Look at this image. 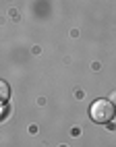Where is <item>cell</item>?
<instances>
[{
    "label": "cell",
    "mask_w": 116,
    "mask_h": 147,
    "mask_svg": "<svg viewBox=\"0 0 116 147\" xmlns=\"http://www.w3.org/2000/svg\"><path fill=\"white\" fill-rule=\"evenodd\" d=\"M114 102H116V91H114Z\"/></svg>",
    "instance_id": "4"
},
{
    "label": "cell",
    "mask_w": 116,
    "mask_h": 147,
    "mask_svg": "<svg viewBox=\"0 0 116 147\" xmlns=\"http://www.w3.org/2000/svg\"><path fill=\"white\" fill-rule=\"evenodd\" d=\"M6 114V108H2V110H0V116H4Z\"/></svg>",
    "instance_id": "3"
},
{
    "label": "cell",
    "mask_w": 116,
    "mask_h": 147,
    "mask_svg": "<svg viewBox=\"0 0 116 147\" xmlns=\"http://www.w3.org/2000/svg\"><path fill=\"white\" fill-rule=\"evenodd\" d=\"M8 97H11V87H8V83H6V81L0 79V104H4Z\"/></svg>",
    "instance_id": "2"
},
{
    "label": "cell",
    "mask_w": 116,
    "mask_h": 147,
    "mask_svg": "<svg viewBox=\"0 0 116 147\" xmlns=\"http://www.w3.org/2000/svg\"><path fill=\"white\" fill-rule=\"evenodd\" d=\"M89 114H91V118L95 122H100V124H106V122H110L114 118V114H116V108L110 100H95L89 108Z\"/></svg>",
    "instance_id": "1"
}]
</instances>
